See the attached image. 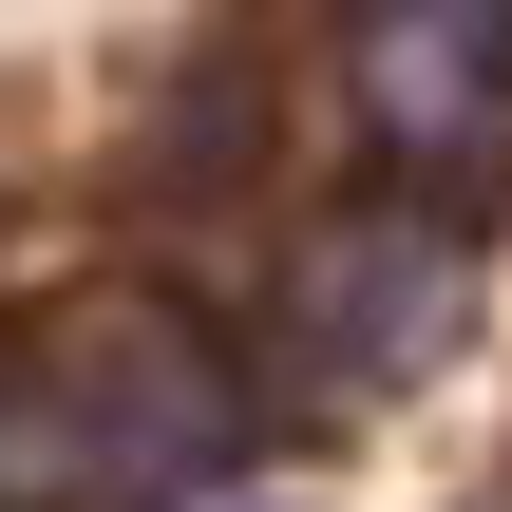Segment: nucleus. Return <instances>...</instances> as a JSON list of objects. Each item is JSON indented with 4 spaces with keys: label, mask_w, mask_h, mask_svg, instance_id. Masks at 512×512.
<instances>
[{
    "label": "nucleus",
    "mask_w": 512,
    "mask_h": 512,
    "mask_svg": "<svg viewBox=\"0 0 512 512\" xmlns=\"http://www.w3.org/2000/svg\"><path fill=\"white\" fill-rule=\"evenodd\" d=\"M228 456H247V399L209 323L171 304H76L0 380V512H152V494H209Z\"/></svg>",
    "instance_id": "1"
},
{
    "label": "nucleus",
    "mask_w": 512,
    "mask_h": 512,
    "mask_svg": "<svg viewBox=\"0 0 512 512\" xmlns=\"http://www.w3.org/2000/svg\"><path fill=\"white\" fill-rule=\"evenodd\" d=\"M456 323H475V266H456V228H418V209H361V228H323V266H304V361H323L342 399L418 380Z\"/></svg>",
    "instance_id": "2"
},
{
    "label": "nucleus",
    "mask_w": 512,
    "mask_h": 512,
    "mask_svg": "<svg viewBox=\"0 0 512 512\" xmlns=\"http://www.w3.org/2000/svg\"><path fill=\"white\" fill-rule=\"evenodd\" d=\"M342 57H361V133L380 152H418V171H494L512 152V19L494 0H399Z\"/></svg>",
    "instance_id": "3"
},
{
    "label": "nucleus",
    "mask_w": 512,
    "mask_h": 512,
    "mask_svg": "<svg viewBox=\"0 0 512 512\" xmlns=\"http://www.w3.org/2000/svg\"><path fill=\"white\" fill-rule=\"evenodd\" d=\"M228 512H304V494H228Z\"/></svg>",
    "instance_id": "4"
}]
</instances>
